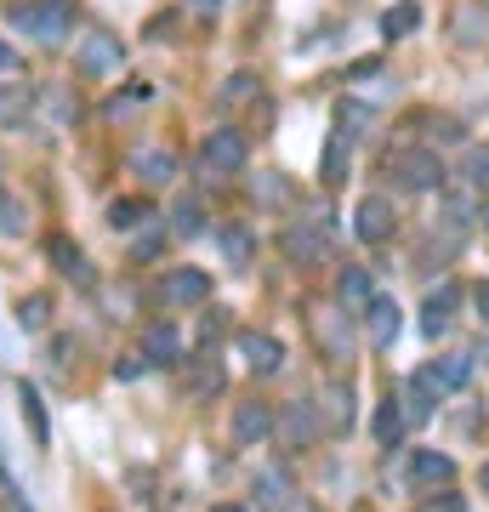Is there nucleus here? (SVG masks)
I'll use <instances>...</instances> for the list:
<instances>
[{"instance_id": "obj_4", "label": "nucleus", "mask_w": 489, "mask_h": 512, "mask_svg": "<svg viewBox=\"0 0 489 512\" xmlns=\"http://www.w3.org/2000/svg\"><path fill=\"white\" fill-rule=\"evenodd\" d=\"M160 302L165 308H205L211 302V274L205 268H165Z\"/></svg>"}, {"instance_id": "obj_37", "label": "nucleus", "mask_w": 489, "mask_h": 512, "mask_svg": "<svg viewBox=\"0 0 489 512\" xmlns=\"http://www.w3.org/2000/svg\"><path fill=\"white\" fill-rule=\"evenodd\" d=\"M421 512H461V501H455V495H438V501H427Z\"/></svg>"}, {"instance_id": "obj_27", "label": "nucleus", "mask_w": 489, "mask_h": 512, "mask_svg": "<svg viewBox=\"0 0 489 512\" xmlns=\"http://www.w3.org/2000/svg\"><path fill=\"white\" fill-rule=\"evenodd\" d=\"M211 393H222V365L217 359H200V365L188 370V399H211Z\"/></svg>"}, {"instance_id": "obj_31", "label": "nucleus", "mask_w": 489, "mask_h": 512, "mask_svg": "<svg viewBox=\"0 0 489 512\" xmlns=\"http://www.w3.org/2000/svg\"><path fill=\"white\" fill-rule=\"evenodd\" d=\"M46 319H52V296L35 291V296H23L18 302V325L23 330H46Z\"/></svg>"}, {"instance_id": "obj_34", "label": "nucleus", "mask_w": 489, "mask_h": 512, "mask_svg": "<svg viewBox=\"0 0 489 512\" xmlns=\"http://www.w3.org/2000/svg\"><path fill=\"white\" fill-rule=\"evenodd\" d=\"M478 23L489 29V12H484V6H467V12H461V23H455V35L467 40V46H478Z\"/></svg>"}, {"instance_id": "obj_26", "label": "nucleus", "mask_w": 489, "mask_h": 512, "mask_svg": "<svg viewBox=\"0 0 489 512\" xmlns=\"http://www.w3.org/2000/svg\"><path fill=\"white\" fill-rule=\"evenodd\" d=\"M217 245H222V256H228V262H234V268H251L256 245H251V234H245V228H239V222H228V228H222V234H217Z\"/></svg>"}, {"instance_id": "obj_28", "label": "nucleus", "mask_w": 489, "mask_h": 512, "mask_svg": "<svg viewBox=\"0 0 489 512\" xmlns=\"http://www.w3.org/2000/svg\"><path fill=\"white\" fill-rule=\"evenodd\" d=\"M165 222H171V234H177V239H194L205 228V211H200V200H177Z\"/></svg>"}, {"instance_id": "obj_29", "label": "nucleus", "mask_w": 489, "mask_h": 512, "mask_svg": "<svg viewBox=\"0 0 489 512\" xmlns=\"http://www.w3.org/2000/svg\"><path fill=\"white\" fill-rule=\"evenodd\" d=\"M313 433H319V421H313V404H296V410L285 416V444H296V450H302Z\"/></svg>"}, {"instance_id": "obj_9", "label": "nucleus", "mask_w": 489, "mask_h": 512, "mask_svg": "<svg viewBox=\"0 0 489 512\" xmlns=\"http://www.w3.org/2000/svg\"><path fill=\"white\" fill-rule=\"evenodd\" d=\"M262 439H273V410L262 399L239 404L234 410V444H245V450H256Z\"/></svg>"}, {"instance_id": "obj_11", "label": "nucleus", "mask_w": 489, "mask_h": 512, "mask_svg": "<svg viewBox=\"0 0 489 512\" xmlns=\"http://www.w3.org/2000/svg\"><path fill=\"white\" fill-rule=\"evenodd\" d=\"M120 57H126V46H120L114 35H86L80 40V69L86 74H114Z\"/></svg>"}, {"instance_id": "obj_17", "label": "nucleus", "mask_w": 489, "mask_h": 512, "mask_svg": "<svg viewBox=\"0 0 489 512\" xmlns=\"http://www.w3.org/2000/svg\"><path fill=\"white\" fill-rule=\"evenodd\" d=\"M131 171H137L143 183H171V177H177V154H171V148H137V154H131Z\"/></svg>"}, {"instance_id": "obj_12", "label": "nucleus", "mask_w": 489, "mask_h": 512, "mask_svg": "<svg viewBox=\"0 0 489 512\" xmlns=\"http://www.w3.org/2000/svg\"><path fill=\"white\" fill-rule=\"evenodd\" d=\"M455 302H461V291H455V279H444V285H438L433 296H427V308H421V330H427V336H444V330H450V319H455Z\"/></svg>"}, {"instance_id": "obj_1", "label": "nucleus", "mask_w": 489, "mask_h": 512, "mask_svg": "<svg viewBox=\"0 0 489 512\" xmlns=\"http://www.w3.org/2000/svg\"><path fill=\"white\" fill-rule=\"evenodd\" d=\"M12 23L40 46H63L74 29V0H23V6H12Z\"/></svg>"}, {"instance_id": "obj_21", "label": "nucleus", "mask_w": 489, "mask_h": 512, "mask_svg": "<svg viewBox=\"0 0 489 512\" xmlns=\"http://www.w3.org/2000/svg\"><path fill=\"white\" fill-rule=\"evenodd\" d=\"M18 404H23V421H29L35 444L46 450V444H52V421H46V404H40V393H35L29 382H18Z\"/></svg>"}, {"instance_id": "obj_36", "label": "nucleus", "mask_w": 489, "mask_h": 512, "mask_svg": "<svg viewBox=\"0 0 489 512\" xmlns=\"http://www.w3.org/2000/svg\"><path fill=\"white\" fill-rule=\"evenodd\" d=\"M143 370H148V359H143V353H131V359H114V382H137Z\"/></svg>"}, {"instance_id": "obj_3", "label": "nucleus", "mask_w": 489, "mask_h": 512, "mask_svg": "<svg viewBox=\"0 0 489 512\" xmlns=\"http://www.w3.org/2000/svg\"><path fill=\"white\" fill-rule=\"evenodd\" d=\"M245 160H251V143H245V131H234V126H217L200 143V165L211 177H234V171H245Z\"/></svg>"}, {"instance_id": "obj_42", "label": "nucleus", "mask_w": 489, "mask_h": 512, "mask_svg": "<svg viewBox=\"0 0 489 512\" xmlns=\"http://www.w3.org/2000/svg\"><path fill=\"white\" fill-rule=\"evenodd\" d=\"M188 6H194V12H217V0H188Z\"/></svg>"}, {"instance_id": "obj_30", "label": "nucleus", "mask_w": 489, "mask_h": 512, "mask_svg": "<svg viewBox=\"0 0 489 512\" xmlns=\"http://www.w3.org/2000/svg\"><path fill=\"white\" fill-rule=\"evenodd\" d=\"M325 427H330V433H342V427H347V421H353V387H330V393H325Z\"/></svg>"}, {"instance_id": "obj_24", "label": "nucleus", "mask_w": 489, "mask_h": 512, "mask_svg": "<svg viewBox=\"0 0 489 512\" xmlns=\"http://www.w3.org/2000/svg\"><path fill=\"white\" fill-rule=\"evenodd\" d=\"M433 393H427V387L416 382V376H410V382H404V393H399V410H404V427H421V421L433 416Z\"/></svg>"}, {"instance_id": "obj_10", "label": "nucleus", "mask_w": 489, "mask_h": 512, "mask_svg": "<svg viewBox=\"0 0 489 512\" xmlns=\"http://www.w3.org/2000/svg\"><path fill=\"white\" fill-rule=\"evenodd\" d=\"M450 478H455V461L444 456V450H416V456H410V484H416V490H444Z\"/></svg>"}, {"instance_id": "obj_8", "label": "nucleus", "mask_w": 489, "mask_h": 512, "mask_svg": "<svg viewBox=\"0 0 489 512\" xmlns=\"http://www.w3.org/2000/svg\"><path fill=\"white\" fill-rule=\"evenodd\" d=\"M143 359H148V370L154 365H182V330L171 325V319H154V325L143 330Z\"/></svg>"}, {"instance_id": "obj_13", "label": "nucleus", "mask_w": 489, "mask_h": 512, "mask_svg": "<svg viewBox=\"0 0 489 512\" xmlns=\"http://www.w3.org/2000/svg\"><path fill=\"white\" fill-rule=\"evenodd\" d=\"M239 353H245L251 376H279V370H285V348H279V336H245Z\"/></svg>"}, {"instance_id": "obj_6", "label": "nucleus", "mask_w": 489, "mask_h": 512, "mask_svg": "<svg viewBox=\"0 0 489 512\" xmlns=\"http://www.w3.org/2000/svg\"><path fill=\"white\" fill-rule=\"evenodd\" d=\"M472 376V353H444V359H433L427 370H416V382L427 387V393H455V387H467Z\"/></svg>"}, {"instance_id": "obj_43", "label": "nucleus", "mask_w": 489, "mask_h": 512, "mask_svg": "<svg viewBox=\"0 0 489 512\" xmlns=\"http://www.w3.org/2000/svg\"><path fill=\"white\" fill-rule=\"evenodd\" d=\"M478 222H484V234H489V200H484V211H478Z\"/></svg>"}, {"instance_id": "obj_7", "label": "nucleus", "mask_w": 489, "mask_h": 512, "mask_svg": "<svg viewBox=\"0 0 489 512\" xmlns=\"http://www.w3.org/2000/svg\"><path fill=\"white\" fill-rule=\"evenodd\" d=\"M364 325H370V348L387 353L393 342H399V302L393 296H370V308H364Z\"/></svg>"}, {"instance_id": "obj_14", "label": "nucleus", "mask_w": 489, "mask_h": 512, "mask_svg": "<svg viewBox=\"0 0 489 512\" xmlns=\"http://www.w3.org/2000/svg\"><path fill=\"white\" fill-rule=\"evenodd\" d=\"M313 336H319L325 359H347V313H336V308H313Z\"/></svg>"}, {"instance_id": "obj_5", "label": "nucleus", "mask_w": 489, "mask_h": 512, "mask_svg": "<svg viewBox=\"0 0 489 512\" xmlns=\"http://www.w3.org/2000/svg\"><path fill=\"white\" fill-rule=\"evenodd\" d=\"M393 228H399L393 200H387V194H364L359 211H353V234H359L364 245H387V239H393Z\"/></svg>"}, {"instance_id": "obj_20", "label": "nucleus", "mask_w": 489, "mask_h": 512, "mask_svg": "<svg viewBox=\"0 0 489 512\" xmlns=\"http://www.w3.org/2000/svg\"><path fill=\"white\" fill-rule=\"evenodd\" d=\"M35 109V86H6L0 92V131H18Z\"/></svg>"}, {"instance_id": "obj_45", "label": "nucleus", "mask_w": 489, "mask_h": 512, "mask_svg": "<svg viewBox=\"0 0 489 512\" xmlns=\"http://www.w3.org/2000/svg\"><path fill=\"white\" fill-rule=\"evenodd\" d=\"M211 512H245V507H211Z\"/></svg>"}, {"instance_id": "obj_32", "label": "nucleus", "mask_w": 489, "mask_h": 512, "mask_svg": "<svg viewBox=\"0 0 489 512\" xmlns=\"http://www.w3.org/2000/svg\"><path fill=\"white\" fill-rule=\"evenodd\" d=\"M29 228V205L18 194H0V234H23Z\"/></svg>"}, {"instance_id": "obj_40", "label": "nucleus", "mask_w": 489, "mask_h": 512, "mask_svg": "<svg viewBox=\"0 0 489 512\" xmlns=\"http://www.w3.org/2000/svg\"><path fill=\"white\" fill-rule=\"evenodd\" d=\"M12 63H18V52H12V46H6V40H0V74L12 69Z\"/></svg>"}, {"instance_id": "obj_19", "label": "nucleus", "mask_w": 489, "mask_h": 512, "mask_svg": "<svg viewBox=\"0 0 489 512\" xmlns=\"http://www.w3.org/2000/svg\"><path fill=\"white\" fill-rule=\"evenodd\" d=\"M370 274H364V268H342V279H336V302H342L347 313H364L370 308Z\"/></svg>"}, {"instance_id": "obj_46", "label": "nucleus", "mask_w": 489, "mask_h": 512, "mask_svg": "<svg viewBox=\"0 0 489 512\" xmlns=\"http://www.w3.org/2000/svg\"><path fill=\"white\" fill-rule=\"evenodd\" d=\"M285 512H290V507H285Z\"/></svg>"}, {"instance_id": "obj_41", "label": "nucleus", "mask_w": 489, "mask_h": 512, "mask_svg": "<svg viewBox=\"0 0 489 512\" xmlns=\"http://www.w3.org/2000/svg\"><path fill=\"white\" fill-rule=\"evenodd\" d=\"M478 313H484V325H489V285H478Z\"/></svg>"}, {"instance_id": "obj_2", "label": "nucleus", "mask_w": 489, "mask_h": 512, "mask_svg": "<svg viewBox=\"0 0 489 512\" xmlns=\"http://www.w3.org/2000/svg\"><path fill=\"white\" fill-rule=\"evenodd\" d=\"M387 177L399 188H410V194H433V188H444V160L433 148H393L387 154Z\"/></svg>"}, {"instance_id": "obj_44", "label": "nucleus", "mask_w": 489, "mask_h": 512, "mask_svg": "<svg viewBox=\"0 0 489 512\" xmlns=\"http://www.w3.org/2000/svg\"><path fill=\"white\" fill-rule=\"evenodd\" d=\"M478 484H484V495H489V461H484V473H478Z\"/></svg>"}, {"instance_id": "obj_15", "label": "nucleus", "mask_w": 489, "mask_h": 512, "mask_svg": "<svg viewBox=\"0 0 489 512\" xmlns=\"http://www.w3.org/2000/svg\"><path fill=\"white\" fill-rule=\"evenodd\" d=\"M347 160H353V143H347L342 131H330V137H325V154H319V183H325V188H342V183H347Z\"/></svg>"}, {"instance_id": "obj_25", "label": "nucleus", "mask_w": 489, "mask_h": 512, "mask_svg": "<svg viewBox=\"0 0 489 512\" xmlns=\"http://www.w3.org/2000/svg\"><path fill=\"white\" fill-rule=\"evenodd\" d=\"M399 439H404V410H399V399L387 393V399H381V410H376V444H387V450H393Z\"/></svg>"}, {"instance_id": "obj_35", "label": "nucleus", "mask_w": 489, "mask_h": 512, "mask_svg": "<svg viewBox=\"0 0 489 512\" xmlns=\"http://www.w3.org/2000/svg\"><path fill=\"white\" fill-rule=\"evenodd\" d=\"M467 183H472V194H484L489 200V154H472L467 160Z\"/></svg>"}, {"instance_id": "obj_38", "label": "nucleus", "mask_w": 489, "mask_h": 512, "mask_svg": "<svg viewBox=\"0 0 489 512\" xmlns=\"http://www.w3.org/2000/svg\"><path fill=\"white\" fill-rule=\"evenodd\" d=\"M222 325H228L222 313H211V319H205V348H211V342H217V336H222Z\"/></svg>"}, {"instance_id": "obj_39", "label": "nucleus", "mask_w": 489, "mask_h": 512, "mask_svg": "<svg viewBox=\"0 0 489 512\" xmlns=\"http://www.w3.org/2000/svg\"><path fill=\"white\" fill-rule=\"evenodd\" d=\"M165 245V234H148V239H137V256H154Z\"/></svg>"}, {"instance_id": "obj_18", "label": "nucleus", "mask_w": 489, "mask_h": 512, "mask_svg": "<svg viewBox=\"0 0 489 512\" xmlns=\"http://www.w3.org/2000/svg\"><path fill=\"white\" fill-rule=\"evenodd\" d=\"M46 256L57 262V274H69L74 285H91V274H86V256H80V245H74L69 234H52V239H46Z\"/></svg>"}, {"instance_id": "obj_23", "label": "nucleus", "mask_w": 489, "mask_h": 512, "mask_svg": "<svg viewBox=\"0 0 489 512\" xmlns=\"http://www.w3.org/2000/svg\"><path fill=\"white\" fill-rule=\"evenodd\" d=\"M416 29H421V6H416V0H399V6H387V12H381V35H387V40L416 35Z\"/></svg>"}, {"instance_id": "obj_33", "label": "nucleus", "mask_w": 489, "mask_h": 512, "mask_svg": "<svg viewBox=\"0 0 489 512\" xmlns=\"http://www.w3.org/2000/svg\"><path fill=\"white\" fill-rule=\"evenodd\" d=\"M256 86H262V80H256V74H245V69H239V74H228V86H222V92H217V103H222V109H234V103H245V97H251Z\"/></svg>"}, {"instance_id": "obj_22", "label": "nucleus", "mask_w": 489, "mask_h": 512, "mask_svg": "<svg viewBox=\"0 0 489 512\" xmlns=\"http://www.w3.org/2000/svg\"><path fill=\"white\" fill-rule=\"evenodd\" d=\"M143 222H154V205L148 200H114L109 205V228L114 234H137Z\"/></svg>"}, {"instance_id": "obj_16", "label": "nucleus", "mask_w": 489, "mask_h": 512, "mask_svg": "<svg viewBox=\"0 0 489 512\" xmlns=\"http://www.w3.org/2000/svg\"><path fill=\"white\" fill-rule=\"evenodd\" d=\"M325 234L319 228H308V222H296V228H285V256L290 262H325Z\"/></svg>"}]
</instances>
